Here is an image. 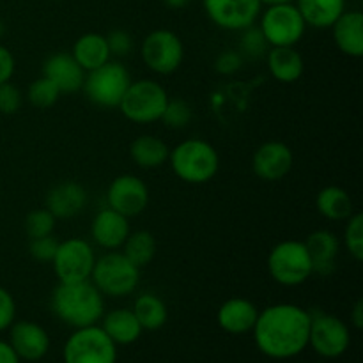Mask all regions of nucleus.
I'll return each instance as SVG.
<instances>
[{
    "mask_svg": "<svg viewBox=\"0 0 363 363\" xmlns=\"http://www.w3.org/2000/svg\"><path fill=\"white\" fill-rule=\"evenodd\" d=\"M333 41L347 57L360 59L363 55V14L360 11H344L332 25Z\"/></svg>",
    "mask_w": 363,
    "mask_h": 363,
    "instance_id": "obj_22",
    "label": "nucleus"
},
{
    "mask_svg": "<svg viewBox=\"0 0 363 363\" xmlns=\"http://www.w3.org/2000/svg\"><path fill=\"white\" fill-rule=\"evenodd\" d=\"M315 209L330 222H346L354 213L353 199L340 186L323 188L315 197Z\"/></svg>",
    "mask_w": 363,
    "mask_h": 363,
    "instance_id": "obj_28",
    "label": "nucleus"
},
{
    "mask_svg": "<svg viewBox=\"0 0 363 363\" xmlns=\"http://www.w3.org/2000/svg\"><path fill=\"white\" fill-rule=\"evenodd\" d=\"M269 277L279 286L298 287L312 275V261L303 241L286 240L277 243L268 255Z\"/></svg>",
    "mask_w": 363,
    "mask_h": 363,
    "instance_id": "obj_6",
    "label": "nucleus"
},
{
    "mask_svg": "<svg viewBox=\"0 0 363 363\" xmlns=\"http://www.w3.org/2000/svg\"><path fill=\"white\" fill-rule=\"evenodd\" d=\"M14 71H16V60H14V55L11 53L9 48L0 45V85L6 84V82H11Z\"/></svg>",
    "mask_w": 363,
    "mask_h": 363,
    "instance_id": "obj_41",
    "label": "nucleus"
},
{
    "mask_svg": "<svg viewBox=\"0 0 363 363\" xmlns=\"http://www.w3.org/2000/svg\"><path fill=\"white\" fill-rule=\"evenodd\" d=\"M194 119V108L186 99L174 98L167 101L165 110L162 113V123L170 130H183Z\"/></svg>",
    "mask_w": 363,
    "mask_h": 363,
    "instance_id": "obj_33",
    "label": "nucleus"
},
{
    "mask_svg": "<svg viewBox=\"0 0 363 363\" xmlns=\"http://www.w3.org/2000/svg\"><path fill=\"white\" fill-rule=\"evenodd\" d=\"M312 261V269L321 277H328L335 272L337 257L340 252V240L328 229H319L308 234L303 241Z\"/></svg>",
    "mask_w": 363,
    "mask_h": 363,
    "instance_id": "obj_21",
    "label": "nucleus"
},
{
    "mask_svg": "<svg viewBox=\"0 0 363 363\" xmlns=\"http://www.w3.org/2000/svg\"><path fill=\"white\" fill-rule=\"evenodd\" d=\"M16 318V301L7 289L0 287V332L9 330Z\"/></svg>",
    "mask_w": 363,
    "mask_h": 363,
    "instance_id": "obj_40",
    "label": "nucleus"
},
{
    "mask_svg": "<svg viewBox=\"0 0 363 363\" xmlns=\"http://www.w3.org/2000/svg\"><path fill=\"white\" fill-rule=\"evenodd\" d=\"M351 344L350 326L340 318L326 312L311 314L308 346L323 358H339Z\"/></svg>",
    "mask_w": 363,
    "mask_h": 363,
    "instance_id": "obj_12",
    "label": "nucleus"
},
{
    "mask_svg": "<svg viewBox=\"0 0 363 363\" xmlns=\"http://www.w3.org/2000/svg\"><path fill=\"white\" fill-rule=\"evenodd\" d=\"M60 91L48 80V78L41 77L38 80L32 82L27 89V99L32 106L35 108H52L60 98Z\"/></svg>",
    "mask_w": 363,
    "mask_h": 363,
    "instance_id": "obj_32",
    "label": "nucleus"
},
{
    "mask_svg": "<svg viewBox=\"0 0 363 363\" xmlns=\"http://www.w3.org/2000/svg\"><path fill=\"white\" fill-rule=\"evenodd\" d=\"M9 344L20 360L38 362L48 353L50 335L34 321H18L9 326Z\"/></svg>",
    "mask_w": 363,
    "mask_h": 363,
    "instance_id": "obj_16",
    "label": "nucleus"
},
{
    "mask_svg": "<svg viewBox=\"0 0 363 363\" xmlns=\"http://www.w3.org/2000/svg\"><path fill=\"white\" fill-rule=\"evenodd\" d=\"M23 105V94L20 89L11 82L0 85V113L4 116H13Z\"/></svg>",
    "mask_w": 363,
    "mask_h": 363,
    "instance_id": "obj_37",
    "label": "nucleus"
},
{
    "mask_svg": "<svg viewBox=\"0 0 363 363\" xmlns=\"http://www.w3.org/2000/svg\"><path fill=\"white\" fill-rule=\"evenodd\" d=\"M130 84L131 74L126 66L110 59L103 66L85 73L82 91L89 101L99 108H119Z\"/></svg>",
    "mask_w": 363,
    "mask_h": 363,
    "instance_id": "obj_5",
    "label": "nucleus"
},
{
    "mask_svg": "<svg viewBox=\"0 0 363 363\" xmlns=\"http://www.w3.org/2000/svg\"><path fill=\"white\" fill-rule=\"evenodd\" d=\"M190 2L191 0H163V4L170 9H184Z\"/></svg>",
    "mask_w": 363,
    "mask_h": 363,
    "instance_id": "obj_44",
    "label": "nucleus"
},
{
    "mask_svg": "<svg viewBox=\"0 0 363 363\" xmlns=\"http://www.w3.org/2000/svg\"><path fill=\"white\" fill-rule=\"evenodd\" d=\"M311 312L294 303L269 305L259 312L254 340L257 350L273 360H287L303 353L308 346Z\"/></svg>",
    "mask_w": 363,
    "mask_h": 363,
    "instance_id": "obj_1",
    "label": "nucleus"
},
{
    "mask_svg": "<svg viewBox=\"0 0 363 363\" xmlns=\"http://www.w3.org/2000/svg\"><path fill=\"white\" fill-rule=\"evenodd\" d=\"M167 101L169 94L162 84L151 78H142L137 82L131 80L119 110L130 123L151 124L162 119Z\"/></svg>",
    "mask_w": 363,
    "mask_h": 363,
    "instance_id": "obj_7",
    "label": "nucleus"
},
{
    "mask_svg": "<svg viewBox=\"0 0 363 363\" xmlns=\"http://www.w3.org/2000/svg\"><path fill=\"white\" fill-rule=\"evenodd\" d=\"M71 55L80 64L85 73L103 66V64L112 59L108 45H106V38L103 34H98V32H87V34L80 35L74 41Z\"/></svg>",
    "mask_w": 363,
    "mask_h": 363,
    "instance_id": "obj_25",
    "label": "nucleus"
},
{
    "mask_svg": "<svg viewBox=\"0 0 363 363\" xmlns=\"http://www.w3.org/2000/svg\"><path fill=\"white\" fill-rule=\"evenodd\" d=\"M243 62H245L243 55H241L238 50H225V52H222L218 57H216L215 69L216 73L229 77V74L238 73V71L243 67Z\"/></svg>",
    "mask_w": 363,
    "mask_h": 363,
    "instance_id": "obj_39",
    "label": "nucleus"
},
{
    "mask_svg": "<svg viewBox=\"0 0 363 363\" xmlns=\"http://www.w3.org/2000/svg\"><path fill=\"white\" fill-rule=\"evenodd\" d=\"M259 28L269 46H296L303 39L307 23L296 4H277L261 11Z\"/></svg>",
    "mask_w": 363,
    "mask_h": 363,
    "instance_id": "obj_8",
    "label": "nucleus"
},
{
    "mask_svg": "<svg viewBox=\"0 0 363 363\" xmlns=\"http://www.w3.org/2000/svg\"><path fill=\"white\" fill-rule=\"evenodd\" d=\"M294 155L284 142L268 140L257 147L252 158V169L255 176L268 183L282 181L293 170Z\"/></svg>",
    "mask_w": 363,
    "mask_h": 363,
    "instance_id": "obj_15",
    "label": "nucleus"
},
{
    "mask_svg": "<svg viewBox=\"0 0 363 363\" xmlns=\"http://www.w3.org/2000/svg\"><path fill=\"white\" fill-rule=\"evenodd\" d=\"M50 2H59V0H50Z\"/></svg>",
    "mask_w": 363,
    "mask_h": 363,
    "instance_id": "obj_46",
    "label": "nucleus"
},
{
    "mask_svg": "<svg viewBox=\"0 0 363 363\" xmlns=\"http://www.w3.org/2000/svg\"><path fill=\"white\" fill-rule=\"evenodd\" d=\"M131 311L140 323L142 330H147V332H156V330L163 328L169 319L165 301L155 293H142L140 296H137Z\"/></svg>",
    "mask_w": 363,
    "mask_h": 363,
    "instance_id": "obj_29",
    "label": "nucleus"
},
{
    "mask_svg": "<svg viewBox=\"0 0 363 363\" xmlns=\"http://www.w3.org/2000/svg\"><path fill=\"white\" fill-rule=\"evenodd\" d=\"M240 32H241V39H240V50H238V52L243 55V59H250V60L264 59L266 53L269 52L272 46L268 45V41H266L264 34L261 32L259 25L254 23Z\"/></svg>",
    "mask_w": 363,
    "mask_h": 363,
    "instance_id": "obj_31",
    "label": "nucleus"
},
{
    "mask_svg": "<svg viewBox=\"0 0 363 363\" xmlns=\"http://www.w3.org/2000/svg\"><path fill=\"white\" fill-rule=\"evenodd\" d=\"M259 311L247 298H230L220 305L216 323L223 332L230 335H245L254 330Z\"/></svg>",
    "mask_w": 363,
    "mask_h": 363,
    "instance_id": "obj_20",
    "label": "nucleus"
},
{
    "mask_svg": "<svg viewBox=\"0 0 363 363\" xmlns=\"http://www.w3.org/2000/svg\"><path fill=\"white\" fill-rule=\"evenodd\" d=\"M106 38V45H108L110 50V55L112 57H128L135 48V41H133V35L130 34L128 30L124 28H113L110 30L108 34L105 35Z\"/></svg>",
    "mask_w": 363,
    "mask_h": 363,
    "instance_id": "obj_36",
    "label": "nucleus"
},
{
    "mask_svg": "<svg viewBox=\"0 0 363 363\" xmlns=\"http://www.w3.org/2000/svg\"><path fill=\"white\" fill-rule=\"evenodd\" d=\"M89 194L77 181H62L52 186L46 194L45 208L57 220H69L87 208Z\"/></svg>",
    "mask_w": 363,
    "mask_h": 363,
    "instance_id": "obj_18",
    "label": "nucleus"
},
{
    "mask_svg": "<svg viewBox=\"0 0 363 363\" xmlns=\"http://www.w3.org/2000/svg\"><path fill=\"white\" fill-rule=\"evenodd\" d=\"M351 323H353V326L357 330L363 328V301L362 300H358L357 303H354L353 311H351Z\"/></svg>",
    "mask_w": 363,
    "mask_h": 363,
    "instance_id": "obj_43",
    "label": "nucleus"
},
{
    "mask_svg": "<svg viewBox=\"0 0 363 363\" xmlns=\"http://www.w3.org/2000/svg\"><path fill=\"white\" fill-rule=\"evenodd\" d=\"M170 149L156 135H140L130 145V156L137 167L144 170L160 169L169 162Z\"/></svg>",
    "mask_w": 363,
    "mask_h": 363,
    "instance_id": "obj_26",
    "label": "nucleus"
},
{
    "mask_svg": "<svg viewBox=\"0 0 363 363\" xmlns=\"http://www.w3.org/2000/svg\"><path fill=\"white\" fill-rule=\"evenodd\" d=\"M52 311L59 321L71 328H84L101 321L105 314V296L91 280L60 284L53 289Z\"/></svg>",
    "mask_w": 363,
    "mask_h": 363,
    "instance_id": "obj_2",
    "label": "nucleus"
},
{
    "mask_svg": "<svg viewBox=\"0 0 363 363\" xmlns=\"http://www.w3.org/2000/svg\"><path fill=\"white\" fill-rule=\"evenodd\" d=\"M206 14L223 30H243L259 20L261 0H202Z\"/></svg>",
    "mask_w": 363,
    "mask_h": 363,
    "instance_id": "obj_13",
    "label": "nucleus"
},
{
    "mask_svg": "<svg viewBox=\"0 0 363 363\" xmlns=\"http://www.w3.org/2000/svg\"><path fill=\"white\" fill-rule=\"evenodd\" d=\"M262 6H277V4H294L296 0H261Z\"/></svg>",
    "mask_w": 363,
    "mask_h": 363,
    "instance_id": "obj_45",
    "label": "nucleus"
},
{
    "mask_svg": "<svg viewBox=\"0 0 363 363\" xmlns=\"http://www.w3.org/2000/svg\"><path fill=\"white\" fill-rule=\"evenodd\" d=\"M344 247L347 248L350 255L357 259L358 262L363 261V215L353 213L346 220V229H344Z\"/></svg>",
    "mask_w": 363,
    "mask_h": 363,
    "instance_id": "obj_35",
    "label": "nucleus"
},
{
    "mask_svg": "<svg viewBox=\"0 0 363 363\" xmlns=\"http://www.w3.org/2000/svg\"><path fill=\"white\" fill-rule=\"evenodd\" d=\"M264 59L272 77L280 84H294L303 77L305 60L296 46H272Z\"/></svg>",
    "mask_w": 363,
    "mask_h": 363,
    "instance_id": "obj_23",
    "label": "nucleus"
},
{
    "mask_svg": "<svg viewBox=\"0 0 363 363\" xmlns=\"http://www.w3.org/2000/svg\"><path fill=\"white\" fill-rule=\"evenodd\" d=\"M64 363H116L117 346L101 326L77 328L64 344Z\"/></svg>",
    "mask_w": 363,
    "mask_h": 363,
    "instance_id": "obj_9",
    "label": "nucleus"
},
{
    "mask_svg": "<svg viewBox=\"0 0 363 363\" xmlns=\"http://www.w3.org/2000/svg\"><path fill=\"white\" fill-rule=\"evenodd\" d=\"M149 199H151V195H149L147 184L133 174L117 176L106 190L108 208L116 209L126 218L142 215L147 209Z\"/></svg>",
    "mask_w": 363,
    "mask_h": 363,
    "instance_id": "obj_14",
    "label": "nucleus"
},
{
    "mask_svg": "<svg viewBox=\"0 0 363 363\" xmlns=\"http://www.w3.org/2000/svg\"><path fill=\"white\" fill-rule=\"evenodd\" d=\"M169 163L176 177L188 184H206L218 174L220 156L209 142L188 138L170 149Z\"/></svg>",
    "mask_w": 363,
    "mask_h": 363,
    "instance_id": "obj_3",
    "label": "nucleus"
},
{
    "mask_svg": "<svg viewBox=\"0 0 363 363\" xmlns=\"http://www.w3.org/2000/svg\"><path fill=\"white\" fill-rule=\"evenodd\" d=\"M43 77L48 78L59 89L60 94H74L84 87L85 71L71 53L57 52L43 64Z\"/></svg>",
    "mask_w": 363,
    "mask_h": 363,
    "instance_id": "obj_19",
    "label": "nucleus"
},
{
    "mask_svg": "<svg viewBox=\"0 0 363 363\" xmlns=\"http://www.w3.org/2000/svg\"><path fill=\"white\" fill-rule=\"evenodd\" d=\"M57 218L48 211L46 208L43 209H32L27 216H25L23 229L28 240H35V238L52 236L55 230Z\"/></svg>",
    "mask_w": 363,
    "mask_h": 363,
    "instance_id": "obj_34",
    "label": "nucleus"
},
{
    "mask_svg": "<svg viewBox=\"0 0 363 363\" xmlns=\"http://www.w3.org/2000/svg\"><path fill=\"white\" fill-rule=\"evenodd\" d=\"M0 363H20L18 354L6 340H0Z\"/></svg>",
    "mask_w": 363,
    "mask_h": 363,
    "instance_id": "obj_42",
    "label": "nucleus"
},
{
    "mask_svg": "<svg viewBox=\"0 0 363 363\" xmlns=\"http://www.w3.org/2000/svg\"><path fill=\"white\" fill-rule=\"evenodd\" d=\"M101 328L116 346H128L140 339L142 326L131 308H113L101 318Z\"/></svg>",
    "mask_w": 363,
    "mask_h": 363,
    "instance_id": "obj_24",
    "label": "nucleus"
},
{
    "mask_svg": "<svg viewBox=\"0 0 363 363\" xmlns=\"http://www.w3.org/2000/svg\"><path fill=\"white\" fill-rule=\"evenodd\" d=\"M130 229V218L117 213L112 208L99 209L94 215L91 223V238L99 248H105L106 252L119 250L126 241Z\"/></svg>",
    "mask_w": 363,
    "mask_h": 363,
    "instance_id": "obj_17",
    "label": "nucleus"
},
{
    "mask_svg": "<svg viewBox=\"0 0 363 363\" xmlns=\"http://www.w3.org/2000/svg\"><path fill=\"white\" fill-rule=\"evenodd\" d=\"M96 254L89 241L82 238H69L66 241H59L55 255L52 259L53 272L60 284H73L91 280L92 268H94Z\"/></svg>",
    "mask_w": 363,
    "mask_h": 363,
    "instance_id": "obj_11",
    "label": "nucleus"
},
{
    "mask_svg": "<svg viewBox=\"0 0 363 363\" xmlns=\"http://www.w3.org/2000/svg\"><path fill=\"white\" fill-rule=\"evenodd\" d=\"M296 7L307 27L332 28L346 11V0H296Z\"/></svg>",
    "mask_w": 363,
    "mask_h": 363,
    "instance_id": "obj_27",
    "label": "nucleus"
},
{
    "mask_svg": "<svg viewBox=\"0 0 363 363\" xmlns=\"http://www.w3.org/2000/svg\"><path fill=\"white\" fill-rule=\"evenodd\" d=\"M140 55L152 73L167 77L176 73L183 64L184 46L176 32L169 28H156L142 41Z\"/></svg>",
    "mask_w": 363,
    "mask_h": 363,
    "instance_id": "obj_10",
    "label": "nucleus"
},
{
    "mask_svg": "<svg viewBox=\"0 0 363 363\" xmlns=\"http://www.w3.org/2000/svg\"><path fill=\"white\" fill-rule=\"evenodd\" d=\"M123 254L133 262L137 268L151 264L156 255V240L149 230H135L128 234L124 241Z\"/></svg>",
    "mask_w": 363,
    "mask_h": 363,
    "instance_id": "obj_30",
    "label": "nucleus"
},
{
    "mask_svg": "<svg viewBox=\"0 0 363 363\" xmlns=\"http://www.w3.org/2000/svg\"><path fill=\"white\" fill-rule=\"evenodd\" d=\"M57 247H59V241L53 238V234L52 236L35 238V240H30V243H28V254L38 262H52Z\"/></svg>",
    "mask_w": 363,
    "mask_h": 363,
    "instance_id": "obj_38",
    "label": "nucleus"
},
{
    "mask_svg": "<svg viewBox=\"0 0 363 363\" xmlns=\"http://www.w3.org/2000/svg\"><path fill=\"white\" fill-rule=\"evenodd\" d=\"M91 282L103 296H130L140 284V268H137L123 252L110 250L101 257H96Z\"/></svg>",
    "mask_w": 363,
    "mask_h": 363,
    "instance_id": "obj_4",
    "label": "nucleus"
}]
</instances>
